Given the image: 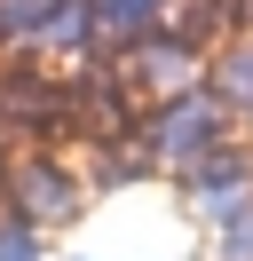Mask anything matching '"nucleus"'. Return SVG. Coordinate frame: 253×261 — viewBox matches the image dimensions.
I'll list each match as a JSON object with an SVG mask.
<instances>
[{
	"label": "nucleus",
	"instance_id": "1a4fd4ad",
	"mask_svg": "<svg viewBox=\"0 0 253 261\" xmlns=\"http://www.w3.org/2000/svg\"><path fill=\"white\" fill-rule=\"evenodd\" d=\"M214 261H253V206H237L230 222H214Z\"/></svg>",
	"mask_w": 253,
	"mask_h": 261
},
{
	"label": "nucleus",
	"instance_id": "39448f33",
	"mask_svg": "<svg viewBox=\"0 0 253 261\" xmlns=\"http://www.w3.org/2000/svg\"><path fill=\"white\" fill-rule=\"evenodd\" d=\"M206 87L230 103V119H237V127H253V32L214 40V56H206Z\"/></svg>",
	"mask_w": 253,
	"mask_h": 261
},
{
	"label": "nucleus",
	"instance_id": "7ed1b4c3",
	"mask_svg": "<svg viewBox=\"0 0 253 261\" xmlns=\"http://www.w3.org/2000/svg\"><path fill=\"white\" fill-rule=\"evenodd\" d=\"M206 56L214 48L174 16V24H158V32H142L127 56H111V64H119V80L135 87L142 103H158V95H182V87H206Z\"/></svg>",
	"mask_w": 253,
	"mask_h": 261
},
{
	"label": "nucleus",
	"instance_id": "9b49d317",
	"mask_svg": "<svg viewBox=\"0 0 253 261\" xmlns=\"http://www.w3.org/2000/svg\"><path fill=\"white\" fill-rule=\"evenodd\" d=\"M245 32H253V0H245Z\"/></svg>",
	"mask_w": 253,
	"mask_h": 261
},
{
	"label": "nucleus",
	"instance_id": "f03ea898",
	"mask_svg": "<svg viewBox=\"0 0 253 261\" xmlns=\"http://www.w3.org/2000/svg\"><path fill=\"white\" fill-rule=\"evenodd\" d=\"M87 174H79V150L71 143H32L8 159V182H0V206L24 214V222H40L47 238L56 229H71L79 214H87Z\"/></svg>",
	"mask_w": 253,
	"mask_h": 261
},
{
	"label": "nucleus",
	"instance_id": "0eeeda50",
	"mask_svg": "<svg viewBox=\"0 0 253 261\" xmlns=\"http://www.w3.org/2000/svg\"><path fill=\"white\" fill-rule=\"evenodd\" d=\"M63 8H71V0H0V40H8V48H40Z\"/></svg>",
	"mask_w": 253,
	"mask_h": 261
},
{
	"label": "nucleus",
	"instance_id": "423d86ee",
	"mask_svg": "<svg viewBox=\"0 0 253 261\" xmlns=\"http://www.w3.org/2000/svg\"><path fill=\"white\" fill-rule=\"evenodd\" d=\"M87 8H95V32H103V56H127L142 32L174 24V8H182V0H87Z\"/></svg>",
	"mask_w": 253,
	"mask_h": 261
},
{
	"label": "nucleus",
	"instance_id": "6e6552de",
	"mask_svg": "<svg viewBox=\"0 0 253 261\" xmlns=\"http://www.w3.org/2000/svg\"><path fill=\"white\" fill-rule=\"evenodd\" d=\"M0 261H47V229L0 206Z\"/></svg>",
	"mask_w": 253,
	"mask_h": 261
},
{
	"label": "nucleus",
	"instance_id": "20e7f679",
	"mask_svg": "<svg viewBox=\"0 0 253 261\" xmlns=\"http://www.w3.org/2000/svg\"><path fill=\"white\" fill-rule=\"evenodd\" d=\"M182 206L198 214L206 229L230 222L237 206H253V143H245V135H237V143H221L214 159H198V166L182 174Z\"/></svg>",
	"mask_w": 253,
	"mask_h": 261
},
{
	"label": "nucleus",
	"instance_id": "9d476101",
	"mask_svg": "<svg viewBox=\"0 0 253 261\" xmlns=\"http://www.w3.org/2000/svg\"><path fill=\"white\" fill-rule=\"evenodd\" d=\"M8 159H16V143H8V135H0V182H8Z\"/></svg>",
	"mask_w": 253,
	"mask_h": 261
},
{
	"label": "nucleus",
	"instance_id": "f257e3e1",
	"mask_svg": "<svg viewBox=\"0 0 253 261\" xmlns=\"http://www.w3.org/2000/svg\"><path fill=\"white\" fill-rule=\"evenodd\" d=\"M237 119H230V103L214 95V87H182V95H158V103H142V119H135V143H142V159H150V174H174L182 182L198 159H214L221 143H237Z\"/></svg>",
	"mask_w": 253,
	"mask_h": 261
},
{
	"label": "nucleus",
	"instance_id": "f8f14e48",
	"mask_svg": "<svg viewBox=\"0 0 253 261\" xmlns=\"http://www.w3.org/2000/svg\"><path fill=\"white\" fill-rule=\"evenodd\" d=\"M63 261H95V253H63Z\"/></svg>",
	"mask_w": 253,
	"mask_h": 261
}]
</instances>
